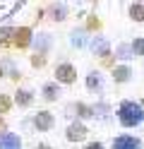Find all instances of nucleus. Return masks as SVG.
Returning a JSON list of instances; mask_svg holds the SVG:
<instances>
[{
    "label": "nucleus",
    "mask_w": 144,
    "mask_h": 149,
    "mask_svg": "<svg viewBox=\"0 0 144 149\" xmlns=\"http://www.w3.org/2000/svg\"><path fill=\"white\" fill-rule=\"evenodd\" d=\"M142 120H144V111L139 104H134V101H122L120 104V123L122 125L132 127V125H139Z\"/></svg>",
    "instance_id": "1"
},
{
    "label": "nucleus",
    "mask_w": 144,
    "mask_h": 149,
    "mask_svg": "<svg viewBox=\"0 0 144 149\" xmlns=\"http://www.w3.org/2000/svg\"><path fill=\"white\" fill-rule=\"evenodd\" d=\"M113 149H142V142H139L137 137L122 135L118 139H113Z\"/></svg>",
    "instance_id": "2"
},
{
    "label": "nucleus",
    "mask_w": 144,
    "mask_h": 149,
    "mask_svg": "<svg viewBox=\"0 0 144 149\" xmlns=\"http://www.w3.org/2000/svg\"><path fill=\"white\" fill-rule=\"evenodd\" d=\"M55 74H58V82H65V84H72L74 77H77V72H74L72 65H58Z\"/></svg>",
    "instance_id": "3"
},
{
    "label": "nucleus",
    "mask_w": 144,
    "mask_h": 149,
    "mask_svg": "<svg viewBox=\"0 0 144 149\" xmlns=\"http://www.w3.org/2000/svg\"><path fill=\"white\" fill-rule=\"evenodd\" d=\"M29 41H31V29L22 26V29H17V31H15V46H19V48H26Z\"/></svg>",
    "instance_id": "4"
},
{
    "label": "nucleus",
    "mask_w": 144,
    "mask_h": 149,
    "mask_svg": "<svg viewBox=\"0 0 144 149\" xmlns=\"http://www.w3.org/2000/svg\"><path fill=\"white\" fill-rule=\"evenodd\" d=\"M22 147V142H19V137L12 135V132H7L0 137V149H19Z\"/></svg>",
    "instance_id": "5"
},
{
    "label": "nucleus",
    "mask_w": 144,
    "mask_h": 149,
    "mask_svg": "<svg viewBox=\"0 0 144 149\" xmlns=\"http://www.w3.org/2000/svg\"><path fill=\"white\" fill-rule=\"evenodd\" d=\"M34 125L38 127V130H51V125H53V116L51 113H38L36 118H34Z\"/></svg>",
    "instance_id": "6"
},
{
    "label": "nucleus",
    "mask_w": 144,
    "mask_h": 149,
    "mask_svg": "<svg viewBox=\"0 0 144 149\" xmlns=\"http://www.w3.org/2000/svg\"><path fill=\"white\" fill-rule=\"evenodd\" d=\"M86 137V127L84 125H70L67 127V139H72V142H77V139H84Z\"/></svg>",
    "instance_id": "7"
},
{
    "label": "nucleus",
    "mask_w": 144,
    "mask_h": 149,
    "mask_svg": "<svg viewBox=\"0 0 144 149\" xmlns=\"http://www.w3.org/2000/svg\"><path fill=\"white\" fill-rule=\"evenodd\" d=\"M130 15H132L134 22H144V5H142V3L132 5V7H130Z\"/></svg>",
    "instance_id": "8"
},
{
    "label": "nucleus",
    "mask_w": 144,
    "mask_h": 149,
    "mask_svg": "<svg viewBox=\"0 0 144 149\" xmlns=\"http://www.w3.org/2000/svg\"><path fill=\"white\" fill-rule=\"evenodd\" d=\"M130 68H118V70H115L113 72V77H115V82H125V79H130Z\"/></svg>",
    "instance_id": "9"
},
{
    "label": "nucleus",
    "mask_w": 144,
    "mask_h": 149,
    "mask_svg": "<svg viewBox=\"0 0 144 149\" xmlns=\"http://www.w3.org/2000/svg\"><path fill=\"white\" fill-rule=\"evenodd\" d=\"M94 51L99 53V55H108V43H106L103 39H96L94 41Z\"/></svg>",
    "instance_id": "10"
},
{
    "label": "nucleus",
    "mask_w": 144,
    "mask_h": 149,
    "mask_svg": "<svg viewBox=\"0 0 144 149\" xmlns=\"http://www.w3.org/2000/svg\"><path fill=\"white\" fill-rule=\"evenodd\" d=\"M43 94H46V99H48V101H53L58 94H60V91H58V87H55V84H46V87H43Z\"/></svg>",
    "instance_id": "11"
},
{
    "label": "nucleus",
    "mask_w": 144,
    "mask_h": 149,
    "mask_svg": "<svg viewBox=\"0 0 144 149\" xmlns=\"http://www.w3.org/2000/svg\"><path fill=\"white\" fill-rule=\"evenodd\" d=\"M17 104L19 106H29L31 104V94H29V91H19L17 94Z\"/></svg>",
    "instance_id": "12"
},
{
    "label": "nucleus",
    "mask_w": 144,
    "mask_h": 149,
    "mask_svg": "<svg viewBox=\"0 0 144 149\" xmlns=\"http://www.w3.org/2000/svg\"><path fill=\"white\" fill-rule=\"evenodd\" d=\"M12 34H15V29H10V26H5V29H0V43L5 46V43L10 41V36H12Z\"/></svg>",
    "instance_id": "13"
},
{
    "label": "nucleus",
    "mask_w": 144,
    "mask_h": 149,
    "mask_svg": "<svg viewBox=\"0 0 144 149\" xmlns=\"http://www.w3.org/2000/svg\"><path fill=\"white\" fill-rule=\"evenodd\" d=\"M86 84H89V89H99V87H101L99 74H89V77H86Z\"/></svg>",
    "instance_id": "14"
},
{
    "label": "nucleus",
    "mask_w": 144,
    "mask_h": 149,
    "mask_svg": "<svg viewBox=\"0 0 144 149\" xmlns=\"http://www.w3.org/2000/svg\"><path fill=\"white\" fill-rule=\"evenodd\" d=\"M132 53L134 55H144V39H137L132 43Z\"/></svg>",
    "instance_id": "15"
},
{
    "label": "nucleus",
    "mask_w": 144,
    "mask_h": 149,
    "mask_svg": "<svg viewBox=\"0 0 144 149\" xmlns=\"http://www.w3.org/2000/svg\"><path fill=\"white\" fill-rule=\"evenodd\" d=\"M43 63H46V58H43V53H36L34 58H31V65H34V68H43Z\"/></svg>",
    "instance_id": "16"
},
{
    "label": "nucleus",
    "mask_w": 144,
    "mask_h": 149,
    "mask_svg": "<svg viewBox=\"0 0 144 149\" xmlns=\"http://www.w3.org/2000/svg\"><path fill=\"white\" fill-rule=\"evenodd\" d=\"M118 55H120V58H132V48H127V46H120V48H118Z\"/></svg>",
    "instance_id": "17"
},
{
    "label": "nucleus",
    "mask_w": 144,
    "mask_h": 149,
    "mask_svg": "<svg viewBox=\"0 0 144 149\" xmlns=\"http://www.w3.org/2000/svg\"><path fill=\"white\" fill-rule=\"evenodd\" d=\"M7 108H10V99L7 96H0V113H5Z\"/></svg>",
    "instance_id": "18"
},
{
    "label": "nucleus",
    "mask_w": 144,
    "mask_h": 149,
    "mask_svg": "<svg viewBox=\"0 0 144 149\" xmlns=\"http://www.w3.org/2000/svg\"><path fill=\"white\" fill-rule=\"evenodd\" d=\"M77 111H79V116H84V118H89V116H91V108H86L84 104H79V106H77Z\"/></svg>",
    "instance_id": "19"
},
{
    "label": "nucleus",
    "mask_w": 144,
    "mask_h": 149,
    "mask_svg": "<svg viewBox=\"0 0 144 149\" xmlns=\"http://www.w3.org/2000/svg\"><path fill=\"white\" fill-rule=\"evenodd\" d=\"M86 149H103V147H101L99 142H96V144H89V147H86Z\"/></svg>",
    "instance_id": "20"
},
{
    "label": "nucleus",
    "mask_w": 144,
    "mask_h": 149,
    "mask_svg": "<svg viewBox=\"0 0 144 149\" xmlns=\"http://www.w3.org/2000/svg\"><path fill=\"white\" fill-rule=\"evenodd\" d=\"M0 130H5V123H3V120H0Z\"/></svg>",
    "instance_id": "21"
},
{
    "label": "nucleus",
    "mask_w": 144,
    "mask_h": 149,
    "mask_svg": "<svg viewBox=\"0 0 144 149\" xmlns=\"http://www.w3.org/2000/svg\"><path fill=\"white\" fill-rule=\"evenodd\" d=\"M38 149H48V147H38Z\"/></svg>",
    "instance_id": "22"
},
{
    "label": "nucleus",
    "mask_w": 144,
    "mask_h": 149,
    "mask_svg": "<svg viewBox=\"0 0 144 149\" xmlns=\"http://www.w3.org/2000/svg\"><path fill=\"white\" fill-rule=\"evenodd\" d=\"M0 74H3V72H0Z\"/></svg>",
    "instance_id": "23"
}]
</instances>
